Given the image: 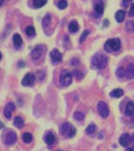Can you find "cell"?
Returning a JSON list of instances; mask_svg holds the SVG:
<instances>
[{
	"instance_id": "obj_4",
	"label": "cell",
	"mask_w": 134,
	"mask_h": 151,
	"mask_svg": "<svg viewBox=\"0 0 134 151\" xmlns=\"http://www.w3.org/2000/svg\"><path fill=\"white\" fill-rule=\"evenodd\" d=\"M73 76L70 72H69L67 70H62L61 74H60V82L63 86H69L72 83Z\"/></svg>"
},
{
	"instance_id": "obj_7",
	"label": "cell",
	"mask_w": 134,
	"mask_h": 151,
	"mask_svg": "<svg viewBox=\"0 0 134 151\" xmlns=\"http://www.w3.org/2000/svg\"><path fill=\"white\" fill-rule=\"evenodd\" d=\"M36 81V76L32 73H29L25 75L22 79V85L24 86H31L34 84Z\"/></svg>"
},
{
	"instance_id": "obj_31",
	"label": "cell",
	"mask_w": 134,
	"mask_h": 151,
	"mask_svg": "<svg viewBox=\"0 0 134 151\" xmlns=\"http://www.w3.org/2000/svg\"><path fill=\"white\" fill-rule=\"evenodd\" d=\"M73 74H74L75 77L77 78V79H81L82 78H83V74L79 70H75L74 71H73Z\"/></svg>"
},
{
	"instance_id": "obj_2",
	"label": "cell",
	"mask_w": 134,
	"mask_h": 151,
	"mask_svg": "<svg viewBox=\"0 0 134 151\" xmlns=\"http://www.w3.org/2000/svg\"><path fill=\"white\" fill-rule=\"evenodd\" d=\"M61 133L63 136L67 138H73L76 135L77 130L72 124L70 123H64L61 127Z\"/></svg>"
},
{
	"instance_id": "obj_11",
	"label": "cell",
	"mask_w": 134,
	"mask_h": 151,
	"mask_svg": "<svg viewBox=\"0 0 134 151\" xmlns=\"http://www.w3.org/2000/svg\"><path fill=\"white\" fill-rule=\"evenodd\" d=\"M132 142V137L129 135V134L127 133H125L121 136L119 139V142L121 144V146H124V147H126L131 143Z\"/></svg>"
},
{
	"instance_id": "obj_1",
	"label": "cell",
	"mask_w": 134,
	"mask_h": 151,
	"mask_svg": "<svg viewBox=\"0 0 134 151\" xmlns=\"http://www.w3.org/2000/svg\"><path fill=\"white\" fill-rule=\"evenodd\" d=\"M107 61H108V59L107 55L103 53L99 52L93 56L92 63V65L98 69H103L107 67Z\"/></svg>"
},
{
	"instance_id": "obj_10",
	"label": "cell",
	"mask_w": 134,
	"mask_h": 151,
	"mask_svg": "<svg viewBox=\"0 0 134 151\" xmlns=\"http://www.w3.org/2000/svg\"><path fill=\"white\" fill-rule=\"evenodd\" d=\"M50 56L54 63H59L62 60V53L57 49H54L50 52Z\"/></svg>"
},
{
	"instance_id": "obj_36",
	"label": "cell",
	"mask_w": 134,
	"mask_h": 151,
	"mask_svg": "<svg viewBox=\"0 0 134 151\" xmlns=\"http://www.w3.org/2000/svg\"><path fill=\"white\" fill-rule=\"evenodd\" d=\"M3 127H4V124H3V122L0 120V129L3 128Z\"/></svg>"
},
{
	"instance_id": "obj_30",
	"label": "cell",
	"mask_w": 134,
	"mask_h": 151,
	"mask_svg": "<svg viewBox=\"0 0 134 151\" xmlns=\"http://www.w3.org/2000/svg\"><path fill=\"white\" fill-rule=\"evenodd\" d=\"M90 32L89 30H85L84 32H83V33L81 34V38H80V43H83L84 41L85 40V39H86V37L89 35Z\"/></svg>"
},
{
	"instance_id": "obj_33",
	"label": "cell",
	"mask_w": 134,
	"mask_h": 151,
	"mask_svg": "<svg viewBox=\"0 0 134 151\" xmlns=\"http://www.w3.org/2000/svg\"><path fill=\"white\" fill-rule=\"evenodd\" d=\"M133 0H123V4L125 6H127L129 3H131Z\"/></svg>"
},
{
	"instance_id": "obj_16",
	"label": "cell",
	"mask_w": 134,
	"mask_h": 151,
	"mask_svg": "<svg viewBox=\"0 0 134 151\" xmlns=\"http://www.w3.org/2000/svg\"><path fill=\"white\" fill-rule=\"evenodd\" d=\"M123 94H124V91L122 89H115L110 93V96L114 98H119L123 96Z\"/></svg>"
},
{
	"instance_id": "obj_20",
	"label": "cell",
	"mask_w": 134,
	"mask_h": 151,
	"mask_svg": "<svg viewBox=\"0 0 134 151\" xmlns=\"http://www.w3.org/2000/svg\"><path fill=\"white\" fill-rule=\"evenodd\" d=\"M24 120L21 116H16L14 119V125L16 127H18V129L22 128L23 126H24Z\"/></svg>"
},
{
	"instance_id": "obj_22",
	"label": "cell",
	"mask_w": 134,
	"mask_h": 151,
	"mask_svg": "<svg viewBox=\"0 0 134 151\" xmlns=\"http://www.w3.org/2000/svg\"><path fill=\"white\" fill-rule=\"evenodd\" d=\"M47 0H32L33 5L36 8H41L47 3Z\"/></svg>"
},
{
	"instance_id": "obj_27",
	"label": "cell",
	"mask_w": 134,
	"mask_h": 151,
	"mask_svg": "<svg viewBox=\"0 0 134 151\" xmlns=\"http://www.w3.org/2000/svg\"><path fill=\"white\" fill-rule=\"evenodd\" d=\"M96 131V127L94 124H91L86 128V132H87L88 134H94Z\"/></svg>"
},
{
	"instance_id": "obj_39",
	"label": "cell",
	"mask_w": 134,
	"mask_h": 151,
	"mask_svg": "<svg viewBox=\"0 0 134 151\" xmlns=\"http://www.w3.org/2000/svg\"><path fill=\"white\" fill-rule=\"evenodd\" d=\"M2 57H3V55H2V53L0 52V60H2Z\"/></svg>"
},
{
	"instance_id": "obj_40",
	"label": "cell",
	"mask_w": 134,
	"mask_h": 151,
	"mask_svg": "<svg viewBox=\"0 0 134 151\" xmlns=\"http://www.w3.org/2000/svg\"><path fill=\"white\" fill-rule=\"evenodd\" d=\"M58 151H62V150H58Z\"/></svg>"
},
{
	"instance_id": "obj_23",
	"label": "cell",
	"mask_w": 134,
	"mask_h": 151,
	"mask_svg": "<svg viewBox=\"0 0 134 151\" xmlns=\"http://www.w3.org/2000/svg\"><path fill=\"white\" fill-rule=\"evenodd\" d=\"M51 22V15L50 14H47L43 17V19L42 21V24H43V27H47L48 25H50Z\"/></svg>"
},
{
	"instance_id": "obj_5",
	"label": "cell",
	"mask_w": 134,
	"mask_h": 151,
	"mask_svg": "<svg viewBox=\"0 0 134 151\" xmlns=\"http://www.w3.org/2000/svg\"><path fill=\"white\" fill-rule=\"evenodd\" d=\"M97 108H98V111H99L100 116L103 117V118L108 117L110 112L109 108H108V105L104 101H99Z\"/></svg>"
},
{
	"instance_id": "obj_12",
	"label": "cell",
	"mask_w": 134,
	"mask_h": 151,
	"mask_svg": "<svg viewBox=\"0 0 134 151\" xmlns=\"http://www.w3.org/2000/svg\"><path fill=\"white\" fill-rule=\"evenodd\" d=\"M127 79L131 80L134 78V63H130L127 67L126 74H125Z\"/></svg>"
},
{
	"instance_id": "obj_13",
	"label": "cell",
	"mask_w": 134,
	"mask_h": 151,
	"mask_svg": "<svg viewBox=\"0 0 134 151\" xmlns=\"http://www.w3.org/2000/svg\"><path fill=\"white\" fill-rule=\"evenodd\" d=\"M13 41H14V45L16 47H20L23 43L22 38L18 33H15L13 36Z\"/></svg>"
},
{
	"instance_id": "obj_32",
	"label": "cell",
	"mask_w": 134,
	"mask_h": 151,
	"mask_svg": "<svg viewBox=\"0 0 134 151\" xmlns=\"http://www.w3.org/2000/svg\"><path fill=\"white\" fill-rule=\"evenodd\" d=\"M129 16L130 17H134V3H133L130 7V10H129Z\"/></svg>"
},
{
	"instance_id": "obj_37",
	"label": "cell",
	"mask_w": 134,
	"mask_h": 151,
	"mask_svg": "<svg viewBox=\"0 0 134 151\" xmlns=\"http://www.w3.org/2000/svg\"><path fill=\"white\" fill-rule=\"evenodd\" d=\"M5 1H6V0H0V6L3 5V3H5Z\"/></svg>"
},
{
	"instance_id": "obj_14",
	"label": "cell",
	"mask_w": 134,
	"mask_h": 151,
	"mask_svg": "<svg viewBox=\"0 0 134 151\" xmlns=\"http://www.w3.org/2000/svg\"><path fill=\"white\" fill-rule=\"evenodd\" d=\"M94 10L98 16H100V15H102L103 14L104 6H103V4L102 3H97L94 6Z\"/></svg>"
},
{
	"instance_id": "obj_29",
	"label": "cell",
	"mask_w": 134,
	"mask_h": 151,
	"mask_svg": "<svg viewBox=\"0 0 134 151\" xmlns=\"http://www.w3.org/2000/svg\"><path fill=\"white\" fill-rule=\"evenodd\" d=\"M67 5H68V3H67L66 0H60L59 2L58 3V7L60 10H64V9H66Z\"/></svg>"
},
{
	"instance_id": "obj_35",
	"label": "cell",
	"mask_w": 134,
	"mask_h": 151,
	"mask_svg": "<svg viewBox=\"0 0 134 151\" xmlns=\"http://www.w3.org/2000/svg\"><path fill=\"white\" fill-rule=\"evenodd\" d=\"M126 151H134V146H132V147H129L126 150Z\"/></svg>"
},
{
	"instance_id": "obj_24",
	"label": "cell",
	"mask_w": 134,
	"mask_h": 151,
	"mask_svg": "<svg viewBox=\"0 0 134 151\" xmlns=\"http://www.w3.org/2000/svg\"><path fill=\"white\" fill-rule=\"evenodd\" d=\"M115 74L118 78H122L125 76V74H126V70L123 68V67H118V69L116 70V72H115Z\"/></svg>"
},
{
	"instance_id": "obj_17",
	"label": "cell",
	"mask_w": 134,
	"mask_h": 151,
	"mask_svg": "<svg viewBox=\"0 0 134 151\" xmlns=\"http://www.w3.org/2000/svg\"><path fill=\"white\" fill-rule=\"evenodd\" d=\"M134 112V103L133 102H129L128 104H127L126 108H125V113L128 116H131L133 114Z\"/></svg>"
},
{
	"instance_id": "obj_3",
	"label": "cell",
	"mask_w": 134,
	"mask_h": 151,
	"mask_svg": "<svg viewBox=\"0 0 134 151\" xmlns=\"http://www.w3.org/2000/svg\"><path fill=\"white\" fill-rule=\"evenodd\" d=\"M121 47V42L119 39L114 38L107 40L104 45V49L107 52H112L118 51Z\"/></svg>"
},
{
	"instance_id": "obj_34",
	"label": "cell",
	"mask_w": 134,
	"mask_h": 151,
	"mask_svg": "<svg viewBox=\"0 0 134 151\" xmlns=\"http://www.w3.org/2000/svg\"><path fill=\"white\" fill-rule=\"evenodd\" d=\"M18 67H25V63L23 62V61H19V63H18Z\"/></svg>"
},
{
	"instance_id": "obj_18",
	"label": "cell",
	"mask_w": 134,
	"mask_h": 151,
	"mask_svg": "<svg viewBox=\"0 0 134 151\" xmlns=\"http://www.w3.org/2000/svg\"><path fill=\"white\" fill-rule=\"evenodd\" d=\"M125 12L124 10H118L115 14V19L118 22H122L125 19Z\"/></svg>"
},
{
	"instance_id": "obj_38",
	"label": "cell",
	"mask_w": 134,
	"mask_h": 151,
	"mask_svg": "<svg viewBox=\"0 0 134 151\" xmlns=\"http://www.w3.org/2000/svg\"><path fill=\"white\" fill-rule=\"evenodd\" d=\"M132 141L134 142V133H133V136H132Z\"/></svg>"
},
{
	"instance_id": "obj_9",
	"label": "cell",
	"mask_w": 134,
	"mask_h": 151,
	"mask_svg": "<svg viewBox=\"0 0 134 151\" xmlns=\"http://www.w3.org/2000/svg\"><path fill=\"white\" fill-rule=\"evenodd\" d=\"M15 110V105L12 102H9L4 108V116L6 119H10L12 116L13 111Z\"/></svg>"
},
{
	"instance_id": "obj_8",
	"label": "cell",
	"mask_w": 134,
	"mask_h": 151,
	"mask_svg": "<svg viewBox=\"0 0 134 151\" xmlns=\"http://www.w3.org/2000/svg\"><path fill=\"white\" fill-rule=\"evenodd\" d=\"M17 139H18V137L14 131H10L6 136L5 144L8 146H13L17 141Z\"/></svg>"
},
{
	"instance_id": "obj_28",
	"label": "cell",
	"mask_w": 134,
	"mask_h": 151,
	"mask_svg": "<svg viewBox=\"0 0 134 151\" xmlns=\"http://www.w3.org/2000/svg\"><path fill=\"white\" fill-rule=\"evenodd\" d=\"M125 29L127 30V32H134L133 22H127L126 25H125Z\"/></svg>"
},
{
	"instance_id": "obj_26",
	"label": "cell",
	"mask_w": 134,
	"mask_h": 151,
	"mask_svg": "<svg viewBox=\"0 0 134 151\" xmlns=\"http://www.w3.org/2000/svg\"><path fill=\"white\" fill-rule=\"evenodd\" d=\"M25 33L28 37H33L36 35V30L33 26H28L25 29Z\"/></svg>"
},
{
	"instance_id": "obj_15",
	"label": "cell",
	"mask_w": 134,
	"mask_h": 151,
	"mask_svg": "<svg viewBox=\"0 0 134 151\" xmlns=\"http://www.w3.org/2000/svg\"><path fill=\"white\" fill-rule=\"evenodd\" d=\"M45 142H46V143H47V145L52 146L55 142V136L54 135V134L51 133V132H50V133H47V134H46V136H45Z\"/></svg>"
},
{
	"instance_id": "obj_19",
	"label": "cell",
	"mask_w": 134,
	"mask_h": 151,
	"mask_svg": "<svg viewBox=\"0 0 134 151\" xmlns=\"http://www.w3.org/2000/svg\"><path fill=\"white\" fill-rule=\"evenodd\" d=\"M68 29H69V31H70V32L74 33V32H76L77 31H78V29H79V25H78L77 22L73 21V22H71L69 24Z\"/></svg>"
},
{
	"instance_id": "obj_6",
	"label": "cell",
	"mask_w": 134,
	"mask_h": 151,
	"mask_svg": "<svg viewBox=\"0 0 134 151\" xmlns=\"http://www.w3.org/2000/svg\"><path fill=\"white\" fill-rule=\"evenodd\" d=\"M43 49L44 47L43 45H37L36 46L32 52H31V57L33 60H38L41 56H42L43 53Z\"/></svg>"
},
{
	"instance_id": "obj_21",
	"label": "cell",
	"mask_w": 134,
	"mask_h": 151,
	"mask_svg": "<svg viewBox=\"0 0 134 151\" xmlns=\"http://www.w3.org/2000/svg\"><path fill=\"white\" fill-rule=\"evenodd\" d=\"M22 140L25 143H30L32 141V135L29 132H25L22 135Z\"/></svg>"
},
{
	"instance_id": "obj_25",
	"label": "cell",
	"mask_w": 134,
	"mask_h": 151,
	"mask_svg": "<svg viewBox=\"0 0 134 151\" xmlns=\"http://www.w3.org/2000/svg\"><path fill=\"white\" fill-rule=\"evenodd\" d=\"M73 117L77 121H83L84 119H85V114L83 112H81V111H76L74 115H73Z\"/></svg>"
}]
</instances>
